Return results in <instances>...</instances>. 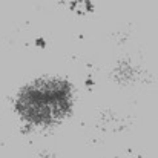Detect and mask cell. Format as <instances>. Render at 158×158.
<instances>
[{
	"instance_id": "cell-1",
	"label": "cell",
	"mask_w": 158,
	"mask_h": 158,
	"mask_svg": "<svg viewBox=\"0 0 158 158\" xmlns=\"http://www.w3.org/2000/svg\"><path fill=\"white\" fill-rule=\"evenodd\" d=\"M72 107V89L58 78H40L25 86L17 98L19 114L32 124H52Z\"/></svg>"
}]
</instances>
